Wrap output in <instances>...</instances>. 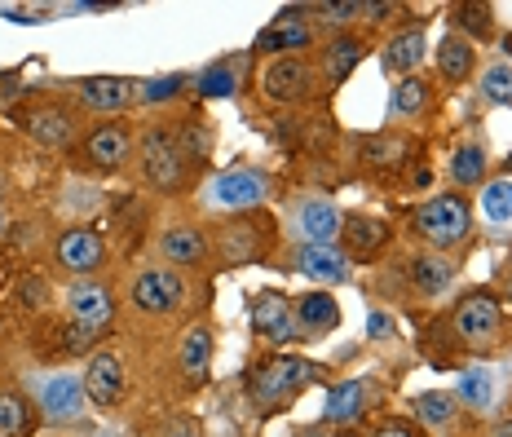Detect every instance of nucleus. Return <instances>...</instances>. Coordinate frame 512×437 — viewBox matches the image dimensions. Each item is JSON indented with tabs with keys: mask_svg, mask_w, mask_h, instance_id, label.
I'll use <instances>...</instances> for the list:
<instances>
[{
	"mask_svg": "<svg viewBox=\"0 0 512 437\" xmlns=\"http://www.w3.org/2000/svg\"><path fill=\"white\" fill-rule=\"evenodd\" d=\"M309 45V27L301 23V18H279L274 27H265L261 36H256V49L261 53H287L292 58V49H305Z\"/></svg>",
	"mask_w": 512,
	"mask_h": 437,
	"instance_id": "obj_20",
	"label": "nucleus"
},
{
	"mask_svg": "<svg viewBox=\"0 0 512 437\" xmlns=\"http://www.w3.org/2000/svg\"><path fill=\"white\" fill-rule=\"evenodd\" d=\"M296 270L314 283H345L349 279V257L336 248V243H327V248H301L296 252Z\"/></svg>",
	"mask_w": 512,
	"mask_h": 437,
	"instance_id": "obj_13",
	"label": "nucleus"
},
{
	"mask_svg": "<svg viewBox=\"0 0 512 437\" xmlns=\"http://www.w3.org/2000/svg\"><path fill=\"white\" fill-rule=\"evenodd\" d=\"M473 62H477V53L464 36H442V45H437V67H442L446 80H468Z\"/></svg>",
	"mask_w": 512,
	"mask_h": 437,
	"instance_id": "obj_27",
	"label": "nucleus"
},
{
	"mask_svg": "<svg viewBox=\"0 0 512 437\" xmlns=\"http://www.w3.org/2000/svg\"><path fill=\"white\" fill-rule=\"evenodd\" d=\"M270 190V177L256 173V168H234V173H221L208 181V208L217 212H243V208H256Z\"/></svg>",
	"mask_w": 512,
	"mask_h": 437,
	"instance_id": "obj_4",
	"label": "nucleus"
},
{
	"mask_svg": "<svg viewBox=\"0 0 512 437\" xmlns=\"http://www.w3.org/2000/svg\"><path fill=\"white\" fill-rule=\"evenodd\" d=\"M508 164H512V159H508Z\"/></svg>",
	"mask_w": 512,
	"mask_h": 437,
	"instance_id": "obj_49",
	"label": "nucleus"
},
{
	"mask_svg": "<svg viewBox=\"0 0 512 437\" xmlns=\"http://www.w3.org/2000/svg\"><path fill=\"white\" fill-rule=\"evenodd\" d=\"M424 53H429V36H424L420 27H407L384 45V67L398 71V76H407V71H415L424 62Z\"/></svg>",
	"mask_w": 512,
	"mask_h": 437,
	"instance_id": "obj_17",
	"label": "nucleus"
},
{
	"mask_svg": "<svg viewBox=\"0 0 512 437\" xmlns=\"http://www.w3.org/2000/svg\"><path fill=\"white\" fill-rule=\"evenodd\" d=\"M424 98H429V84L420 76L398 80V89H393V115H415L424 106Z\"/></svg>",
	"mask_w": 512,
	"mask_h": 437,
	"instance_id": "obj_32",
	"label": "nucleus"
},
{
	"mask_svg": "<svg viewBox=\"0 0 512 437\" xmlns=\"http://www.w3.org/2000/svg\"><path fill=\"white\" fill-rule=\"evenodd\" d=\"M415 411H420V420H424V424L442 429V424H451V415H455V398H451V393H420Z\"/></svg>",
	"mask_w": 512,
	"mask_h": 437,
	"instance_id": "obj_33",
	"label": "nucleus"
},
{
	"mask_svg": "<svg viewBox=\"0 0 512 437\" xmlns=\"http://www.w3.org/2000/svg\"><path fill=\"white\" fill-rule=\"evenodd\" d=\"M460 398L473 411H495V398H499L495 371H490V367H468V371H460Z\"/></svg>",
	"mask_w": 512,
	"mask_h": 437,
	"instance_id": "obj_24",
	"label": "nucleus"
},
{
	"mask_svg": "<svg viewBox=\"0 0 512 437\" xmlns=\"http://www.w3.org/2000/svg\"><path fill=\"white\" fill-rule=\"evenodd\" d=\"M0 230H5V221H0Z\"/></svg>",
	"mask_w": 512,
	"mask_h": 437,
	"instance_id": "obj_47",
	"label": "nucleus"
},
{
	"mask_svg": "<svg viewBox=\"0 0 512 437\" xmlns=\"http://www.w3.org/2000/svg\"><path fill=\"white\" fill-rule=\"evenodd\" d=\"M367 332H371V336H389V332H393V318L371 314V318H367Z\"/></svg>",
	"mask_w": 512,
	"mask_h": 437,
	"instance_id": "obj_44",
	"label": "nucleus"
},
{
	"mask_svg": "<svg viewBox=\"0 0 512 437\" xmlns=\"http://www.w3.org/2000/svg\"><path fill=\"white\" fill-rule=\"evenodd\" d=\"M164 437H204V433H199V424H195V420H173Z\"/></svg>",
	"mask_w": 512,
	"mask_h": 437,
	"instance_id": "obj_43",
	"label": "nucleus"
},
{
	"mask_svg": "<svg viewBox=\"0 0 512 437\" xmlns=\"http://www.w3.org/2000/svg\"><path fill=\"white\" fill-rule=\"evenodd\" d=\"M84 393L98 407H115L124 398V362L115 354H93L84 367Z\"/></svg>",
	"mask_w": 512,
	"mask_h": 437,
	"instance_id": "obj_12",
	"label": "nucleus"
},
{
	"mask_svg": "<svg viewBox=\"0 0 512 437\" xmlns=\"http://www.w3.org/2000/svg\"><path fill=\"white\" fill-rule=\"evenodd\" d=\"M252 327L270 340V345H292V340H301V323H296V314H292V301L279 292H261L252 301Z\"/></svg>",
	"mask_w": 512,
	"mask_h": 437,
	"instance_id": "obj_9",
	"label": "nucleus"
},
{
	"mask_svg": "<svg viewBox=\"0 0 512 437\" xmlns=\"http://www.w3.org/2000/svg\"><path fill=\"white\" fill-rule=\"evenodd\" d=\"M199 93H204V98H234V67L230 62L208 67L204 76H199Z\"/></svg>",
	"mask_w": 512,
	"mask_h": 437,
	"instance_id": "obj_35",
	"label": "nucleus"
},
{
	"mask_svg": "<svg viewBox=\"0 0 512 437\" xmlns=\"http://www.w3.org/2000/svg\"><path fill=\"white\" fill-rule=\"evenodd\" d=\"M468 230H473V212L464 195H437L415 208V234L433 248H455L468 239Z\"/></svg>",
	"mask_w": 512,
	"mask_h": 437,
	"instance_id": "obj_1",
	"label": "nucleus"
},
{
	"mask_svg": "<svg viewBox=\"0 0 512 437\" xmlns=\"http://www.w3.org/2000/svg\"><path fill=\"white\" fill-rule=\"evenodd\" d=\"M358 58H362V45L354 36H340L332 49H327V80L340 84V80H349V71L358 67Z\"/></svg>",
	"mask_w": 512,
	"mask_h": 437,
	"instance_id": "obj_29",
	"label": "nucleus"
},
{
	"mask_svg": "<svg viewBox=\"0 0 512 437\" xmlns=\"http://www.w3.org/2000/svg\"><path fill=\"white\" fill-rule=\"evenodd\" d=\"M451 177L460 181V186H477V181L486 177V151L477 142H464L460 151L451 159Z\"/></svg>",
	"mask_w": 512,
	"mask_h": 437,
	"instance_id": "obj_28",
	"label": "nucleus"
},
{
	"mask_svg": "<svg viewBox=\"0 0 512 437\" xmlns=\"http://www.w3.org/2000/svg\"><path fill=\"white\" fill-rule=\"evenodd\" d=\"M287 226H292V239L301 243V248H327V243L340 239L345 217H340V208L332 204V199L309 195V199H301V204L287 212Z\"/></svg>",
	"mask_w": 512,
	"mask_h": 437,
	"instance_id": "obj_3",
	"label": "nucleus"
},
{
	"mask_svg": "<svg viewBox=\"0 0 512 437\" xmlns=\"http://www.w3.org/2000/svg\"><path fill=\"white\" fill-rule=\"evenodd\" d=\"M181 84H186L181 76H159V80H142V84H133V98H142V102H173Z\"/></svg>",
	"mask_w": 512,
	"mask_h": 437,
	"instance_id": "obj_37",
	"label": "nucleus"
},
{
	"mask_svg": "<svg viewBox=\"0 0 512 437\" xmlns=\"http://www.w3.org/2000/svg\"><path fill=\"white\" fill-rule=\"evenodd\" d=\"M340 239H345L354 252H362V257H371V252H380L384 243H389V226L376 217H345Z\"/></svg>",
	"mask_w": 512,
	"mask_h": 437,
	"instance_id": "obj_22",
	"label": "nucleus"
},
{
	"mask_svg": "<svg viewBox=\"0 0 512 437\" xmlns=\"http://www.w3.org/2000/svg\"><path fill=\"white\" fill-rule=\"evenodd\" d=\"M482 93L490 102H512V62H495V67H486L482 76Z\"/></svg>",
	"mask_w": 512,
	"mask_h": 437,
	"instance_id": "obj_36",
	"label": "nucleus"
},
{
	"mask_svg": "<svg viewBox=\"0 0 512 437\" xmlns=\"http://www.w3.org/2000/svg\"><path fill=\"white\" fill-rule=\"evenodd\" d=\"M177 151H181V159H204L208 155V133L190 120L186 129H181V137H177Z\"/></svg>",
	"mask_w": 512,
	"mask_h": 437,
	"instance_id": "obj_38",
	"label": "nucleus"
},
{
	"mask_svg": "<svg viewBox=\"0 0 512 437\" xmlns=\"http://www.w3.org/2000/svg\"><path fill=\"white\" fill-rule=\"evenodd\" d=\"M261 89L270 102H301L314 93V67L305 58H274L261 76Z\"/></svg>",
	"mask_w": 512,
	"mask_h": 437,
	"instance_id": "obj_8",
	"label": "nucleus"
},
{
	"mask_svg": "<svg viewBox=\"0 0 512 437\" xmlns=\"http://www.w3.org/2000/svg\"><path fill=\"white\" fill-rule=\"evenodd\" d=\"M142 168H146V177H151V186L177 190L181 177H186V159H181V151H177V137H168L159 129L146 133L142 137Z\"/></svg>",
	"mask_w": 512,
	"mask_h": 437,
	"instance_id": "obj_6",
	"label": "nucleus"
},
{
	"mask_svg": "<svg viewBox=\"0 0 512 437\" xmlns=\"http://www.w3.org/2000/svg\"><path fill=\"white\" fill-rule=\"evenodd\" d=\"M296 323H301L305 332H332L340 323V309L327 292H305L301 301H296Z\"/></svg>",
	"mask_w": 512,
	"mask_h": 437,
	"instance_id": "obj_23",
	"label": "nucleus"
},
{
	"mask_svg": "<svg viewBox=\"0 0 512 437\" xmlns=\"http://www.w3.org/2000/svg\"><path fill=\"white\" fill-rule=\"evenodd\" d=\"M102 257H106V243H102L98 230L76 226L58 239V265L71 274H93L102 265Z\"/></svg>",
	"mask_w": 512,
	"mask_h": 437,
	"instance_id": "obj_11",
	"label": "nucleus"
},
{
	"mask_svg": "<svg viewBox=\"0 0 512 437\" xmlns=\"http://www.w3.org/2000/svg\"><path fill=\"white\" fill-rule=\"evenodd\" d=\"M36 402H40V411H45V420L67 424V420H76V415L84 411L89 393H84L80 376H71V371H53V376H45L36 385Z\"/></svg>",
	"mask_w": 512,
	"mask_h": 437,
	"instance_id": "obj_5",
	"label": "nucleus"
},
{
	"mask_svg": "<svg viewBox=\"0 0 512 437\" xmlns=\"http://www.w3.org/2000/svg\"><path fill=\"white\" fill-rule=\"evenodd\" d=\"M159 252H164L173 265H199L208 257V243L195 226H173V230H164V239H159Z\"/></svg>",
	"mask_w": 512,
	"mask_h": 437,
	"instance_id": "obj_19",
	"label": "nucleus"
},
{
	"mask_svg": "<svg viewBox=\"0 0 512 437\" xmlns=\"http://www.w3.org/2000/svg\"><path fill=\"white\" fill-rule=\"evenodd\" d=\"M499 323H504L499 301L486 296V292H473L460 309H455V332H460L464 340H473V345H490V340L499 336Z\"/></svg>",
	"mask_w": 512,
	"mask_h": 437,
	"instance_id": "obj_10",
	"label": "nucleus"
},
{
	"mask_svg": "<svg viewBox=\"0 0 512 437\" xmlns=\"http://www.w3.org/2000/svg\"><path fill=\"white\" fill-rule=\"evenodd\" d=\"M80 102L93 106V111H124L133 102V84L120 76H93L80 80Z\"/></svg>",
	"mask_w": 512,
	"mask_h": 437,
	"instance_id": "obj_16",
	"label": "nucleus"
},
{
	"mask_svg": "<svg viewBox=\"0 0 512 437\" xmlns=\"http://www.w3.org/2000/svg\"><path fill=\"white\" fill-rule=\"evenodd\" d=\"M490 437H512V420H508V424H499V429L490 433Z\"/></svg>",
	"mask_w": 512,
	"mask_h": 437,
	"instance_id": "obj_45",
	"label": "nucleus"
},
{
	"mask_svg": "<svg viewBox=\"0 0 512 437\" xmlns=\"http://www.w3.org/2000/svg\"><path fill=\"white\" fill-rule=\"evenodd\" d=\"M67 305H71V318L76 323H93V327H106V318H111V292H106L102 283H76L67 292Z\"/></svg>",
	"mask_w": 512,
	"mask_h": 437,
	"instance_id": "obj_15",
	"label": "nucleus"
},
{
	"mask_svg": "<svg viewBox=\"0 0 512 437\" xmlns=\"http://www.w3.org/2000/svg\"><path fill=\"white\" fill-rule=\"evenodd\" d=\"M482 212L490 221H512V181H486L482 190Z\"/></svg>",
	"mask_w": 512,
	"mask_h": 437,
	"instance_id": "obj_30",
	"label": "nucleus"
},
{
	"mask_svg": "<svg viewBox=\"0 0 512 437\" xmlns=\"http://www.w3.org/2000/svg\"><path fill=\"white\" fill-rule=\"evenodd\" d=\"M367 398L371 389L362 385V380H345V385H336L327 393V407H323V420L327 424H354L362 411H367Z\"/></svg>",
	"mask_w": 512,
	"mask_h": 437,
	"instance_id": "obj_18",
	"label": "nucleus"
},
{
	"mask_svg": "<svg viewBox=\"0 0 512 437\" xmlns=\"http://www.w3.org/2000/svg\"><path fill=\"white\" fill-rule=\"evenodd\" d=\"M371 437H420V433H415L407 420H384V424H380V429L371 433Z\"/></svg>",
	"mask_w": 512,
	"mask_h": 437,
	"instance_id": "obj_42",
	"label": "nucleus"
},
{
	"mask_svg": "<svg viewBox=\"0 0 512 437\" xmlns=\"http://www.w3.org/2000/svg\"><path fill=\"white\" fill-rule=\"evenodd\" d=\"M27 133L36 137L40 146H62L71 137V115L62 106H36L27 115Z\"/></svg>",
	"mask_w": 512,
	"mask_h": 437,
	"instance_id": "obj_21",
	"label": "nucleus"
},
{
	"mask_svg": "<svg viewBox=\"0 0 512 437\" xmlns=\"http://www.w3.org/2000/svg\"><path fill=\"white\" fill-rule=\"evenodd\" d=\"M0 199H5V173H0Z\"/></svg>",
	"mask_w": 512,
	"mask_h": 437,
	"instance_id": "obj_46",
	"label": "nucleus"
},
{
	"mask_svg": "<svg viewBox=\"0 0 512 437\" xmlns=\"http://www.w3.org/2000/svg\"><path fill=\"white\" fill-rule=\"evenodd\" d=\"M181 371H186L190 380H204V371H208V358H212V332L204 323L199 327H190L186 336H181Z\"/></svg>",
	"mask_w": 512,
	"mask_h": 437,
	"instance_id": "obj_26",
	"label": "nucleus"
},
{
	"mask_svg": "<svg viewBox=\"0 0 512 437\" xmlns=\"http://www.w3.org/2000/svg\"><path fill=\"white\" fill-rule=\"evenodd\" d=\"M128 151H133V137H128L124 124H98V129L89 133V142H84V155L98 168H120Z\"/></svg>",
	"mask_w": 512,
	"mask_h": 437,
	"instance_id": "obj_14",
	"label": "nucleus"
},
{
	"mask_svg": "<svg viewBox=\"0 0 512 437\" xmlns=\"http://www.w3.org/2000/svg\"><path fill=\"white\" fill-rule=\"evenodd\" d=\"M508 49H512V40H508Z\"/></svg>",
	"mask_w": 512,
	"mask_h": 437,
	"instance_id": "obj_48",
	"label": "nucleus"
},
{
	"mask_svg": "<svg viewBox=\"0 0 512 437\" xmlns=\"http://www.w3.org/2000/svg\"><path fill=\"white\" fill-rule=\"evenodd\" d=\"M49 296H53V287H49V279H40V274H31V279H23V287H18V301L27 309H49Z\"/></svg>",
	"mask_w": 512,
	"mask_h": 437,
	"instance_id": "obj_39",
	"label": "nucleus"
},
{
	"mask_svg": "<svg viewBox=\"0 0 512 437\" xmlns=\"http://www.w3.org/2000/svg\"><path fill=\"white\" fill-rule=\"evenodd\" d=\"M455 18H460V27L473 31V36H490V9L486 5H460Z\"/></svg>",
	"mask_w": 512,
	"mask_h": 437,
	"instance_id": "obj_40",
	"label": "nucleus"
},
{
	"mask_svg": "<svg viewBox=\"0 0 512 437\" xmlns=\"http://www.w3.org/2000/svg\"><path fill=\"white\" fill-rule=\"evenodd\" d=\"M181 296H186V283H181L173 270H142L133 279L128 301L142 309V314H173L181 305Z\"/></svg>",
	"mask_w": 512,
	"mask_h": 437,
	"instance_id": "obj_7",
	"label": "nucleus"
},
{
	"mask_svg": "<svg viewBox=\"0 0 512 437\" xmlns=\"http://www.w3.org/2000/svg\"><path fill=\"white\" fill-rule=\"evenodd\" d=\"M309 376H314V367L301 358H270L265 367L252 371V398L256 407H279V402H287L292 393H301L309 385Z\"/></svg>",
	"mask_w": 512,
	"mask_h": 437,
	"instance_id": "obj_2",
	"label": "nucleus"
},
{
	"mask_svg": "<svg viewBox=\"0 0 512 437\" xmlns=\"http://www.w3.org/2000/svg\"><path fill=\"white\" fill-rule=\"evenodd\" d=\"M27 433V402L18 393H0V437Z\"/></svg>",
	"mask_w": 512,
	"mask_h": 437,
	"instance_id": "obj_31",
	"label": "nucleus"
},
{
	"mask_svg": "<svg viewBox=\"0 0 512 437\" xmlns=\"http://www.w3.org/2000/svg\"><path fill=\"white\" fill-rule=\"evenodd\" d=\"M327 23H349V18L362 14V0H345V5H323Z\"/></svg>",
	"mask_w": 512,
	"mask_h": 437,
	"instance_id": "obj_41",
	"label": "nucleus"
},
{
	"mask_svg": "<svg viewBox=\"0 0 512 437\" xmlns=\"http://www.w3.org/2000/svg\"><path fill=\"white\" fill-rule=\"evenodd\" d=\"M102 340V327H93V323H76L71 318L67 327H62V354H89L93 345Z\"/></svg>",
	"mask_w": 512,
	"mask_h": 437,
	"instance_id": "obj_34",
	"label": "nucleus"
},
{
	"mask_svg": "<svg viewBox=\"0 0 512 437\" xmlns=\"http://www.w3.org/2000/svg\"><path fill=\"white\" fill-rule=\"evenodd\" d=\"M411 279H415V287H420L424 296H437V292H446V287H451L455 265L446 261V257H433V252H424V257L411 261Z\"/></svg>",
	"mask_w": 512,
	"mask_h": 437,
	"instance_id": "obj_25",
	"label": "nucleus"
}]
</instances>
